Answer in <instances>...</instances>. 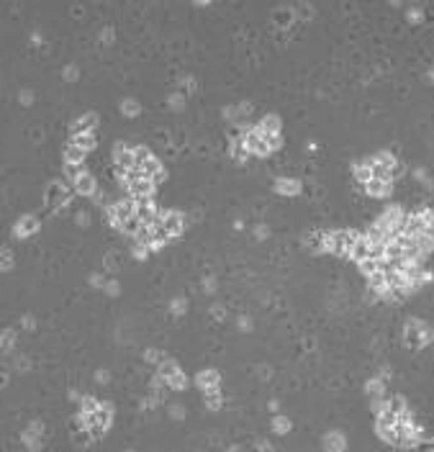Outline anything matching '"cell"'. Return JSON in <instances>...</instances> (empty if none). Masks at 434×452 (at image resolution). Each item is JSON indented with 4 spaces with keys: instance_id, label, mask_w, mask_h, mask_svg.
I'll use <instances>...</instances> for the list:
<instances>
[{
    "instance_id": "9",
    "label": "cell",
    "mask_w": 434,
    "mask_h": 452,
    "mask_svg": "<svg viewBox=\"0 0 434 452\" xmlns=\"http://www.w3.org/2000/svg\"><path fill=\"white\" fill-rule=\"evenodd\" d=\"M370 247H372V242L367 239V234H362L360 236V242L355 244V249L350 252V257L355 260V262H362L365 257H370Z\"/></svg>"
},
{
    "instance_id": "38",
    "label": "cell",
    "mask_w": 434,
    "mask_h": 452,
    "mask_svg": "<svg viewBox=\"0 0 434 452\" xmlns=\"http://www.w3.org/2000/svg\"><path fill=\"white\" fill-rule=\"evenodd\" d=\"M103 41H111L113 39V28H106V31H103V36H100Z\"/></svg>"
},
{
    "instance_id": "8",
    "label": "cell",
    "mask_w": 434,
    "mask_h": 452,
    "mask_svg": "<svg viewBox=\"0 0 434 452\" xmlns=\"http://www.w3.org/2000/svg\"><path fill=\"white\" fill-rule=\"evenodd\" d=\"M93 124H98V116L95 113H85L80 121L72 124V137H77V134H93Z\"/></svg>"
},
{
    "instance_id": "30",
    "label": "cell",
    "mask_w": 434,
    "mask_h": 452,
    "mask_svg": "<svg viewBox=\"0 0 434 452\" xmlns=\"http://www.w3.org/2000/svg\"><path fill=\"white\" fill-rule=\"evenodd\" d=\"M295 13H298V16H301V18H306V21H308V18L313 16V10H311L308 5H298V8H295Z\"/></svg>"
},
{
    "instance_id": "4",
    "label": "cell",
    "mask_w": 434,
    "mask_h": 452,
    "mask_svg": "<svg viewBox=\"0 0 434 452\" xmlns=\"http://www.w3.org/2000/svg\"><path fill=\"white\" fill-rule=\"evenodd\" d=\"M183 226H185V219H183L180 211H164V216H162V229L167 231L170 236H177V234L183 231Z\"/></svg>"
},
{
    "instance_id": "27",
    "label": "cell",
    "mask_w": 434,
    "mask_h": 452,
    "mask_svg": "<svg viewBox=\"0 0 434 452\" xmlns=\"http://www.w3.org/2000/svg\"><path fill=\"white\" fill-rule=\"evenodd\" d=\"M170 308H172V313H183L185 311V301L183 298H175L172 303H170Z\"/></svg>"
},
{
    "instance_id": "7",
    "label": "cell",
    "mask_w": 434,
    "mask_h": 452,
    "mask_svg": "<svg viewBox=\"0 0 434 452\" xmlns=\"http://www.w3.org/2000/svg\"><path fill=\"white\" fill-rule=\"evenodd\" d=\"M129 193H131V198H144V195H152L154 193V183L149 177H139L137 183L129 185Z\"/></svg>"
},
{
    "instance_id": "20",
    "label": "cell",
    "mask_w": 434,
    "mask_h": 452,
    "mask_svg": "<svg viewBox=\"0 0 434 452\" xmlns=\"http://www.w3.org/2000/svg\"><path fill=\"white\" fill-rule=\"evenodd\" d=\"M293 16H295V10H290V8H278V10L273 13V18H275L278 26H290Z\"/></svg>"
},
{
    "instance_id": "39",
    "label": "cell",
    "mask_w": 434,
    "mask_h": 452,
    "mask_svg": "<svg viewBox=\"0 0 434 452\" xmlns=\"http://www.w3.org/2000/svg\"><path fill=\"white\" fill-rule=\"evenodd\" d=\"M21 100L23 103H31V93H28V90H26V93H21Z\"/></svg>"
},
{
    "instance_id": "13",
    "label": "cell",
    "mask_w": 434,
    "mask_h": 452,
    "mask_svg": "<svg viewBox=\"0 0 434 452\" xmlns=\"http://www.w3.org/2000/svg\"><path fill=\"white\" fill-rule=\"evenodd\" d=\"M257 131H262V134H278L280 131V118L275 113L262 116V121L257 124Z\"/></svg>"
},
{
    "instance_id": "37",
    "label": "cell",
    "mask_w": 434,
    "mask_h": 452,
    "mask_svg": "<svg viewBox=\"0 0 434 452\" xmlns=\"http://www.w3.org/2000/svg\"><path fill=\"white\" fill-rule=\"evenodd\" d=\"M10 342H13V331H10V329H5V334H3V347H5V350L10 347Z\"/></svg>"
},
{
    "instance_id": "24",
    "label": "cell",
    "mask_w": 434,
    "mask_h": 452,
    "mask_svg": "<svg viewBox=\"0 0 434 452\" xmlns=\"http://www.w3.org/2000/svg\"><path fill=\"white\" fill-rule=\"evenodd\" d=\"M260 134H262V131H260ZM262 139H265V144H267V147H270V152H273V149H278V147H280V142H283V139H280V134H262Z\"/></svg>"
},
{
    "instance_id": "23",
    "label": "cell",
    "mask_w": 434,
    "mask_h": 452,
    "mask_svg": "<svg viewBox=\"0 0 434 452\" xmlns=\"http://www.w3.org/2000/svg\"><path fill=\"white\" fill-rule=\"evenodd\" d=\"M216 383H218V375H216L214 370H208V373H201V375H198V385H206L208 390H214Z\"/></svg>"
},
{
    "instance_id": "17",
    "label": "cell",
    "mask_w": 434,
    "mask_h": 452,
    "mask_svg": "<svg viewBox=\"0 0 434 452\" xmlns=\"http://www.w3.org/2000/svg\"><path fill=\"white\" fill-rule=\"evenodd\" d=\"M231 157H234L236 162H247V159L252 157L249 149H247V144H244V139H239V142L231 144Z\"/></svg>"
},
{
    "instance_id": "26",
    "label": "cell",
    "mask_w": 434,
    "mask_h": 452,
    "mask_svg": "<svg viewBox=\"0 0 434 452\" xmlns=\"http://www.w3.org/2000/svg\"><path fill=\"white\" fill-rule=\"evenodd\" d=\"M146 249H149L146 244H139V242H137V244H134V249H131V254H134L137 260H144V257H146Z\"/></svg>"
},
{
    "instance_id": "31",
    "label": "cell",
    "mask_w": 434,
    "mask_h": 452,
    "mask_svg": "<svg viewBox=\"0 0 434 452\" xmlns=\"http://www.w3.org/2000/svg\"><path fill=\"white\" fill-rule=\"evenodd\" d=\"M422 18H424V13H422V10H419V8H411V10H409V21L419 23V21H422Z\"/></svg>"
},
{
    "instance_id": "33",
    "label": "cell",
    "mask_w": 434,
    "mask_h": 452,
    "mask_svg": "<svg viewBox=\"0 0 434 452\" xmlns=\"http://www.w3.org/2000/svg\"><path fill=\"white\" fill-rule=\"evenodd\" d=\"M90 285H95V288H106V280H103L100 275H90Z\"/></svg>"
},
{
    "instance_id": "18",
    "label": "cell",
    "mask_w": 434,
    "mask_h": 452,
    "mask_svg": "<svg viewBox=\"0 0 434 452\" xmlns=\"http://www.w3.org/2000/svg\"><path fill=\"white\" fill-rule=\"evenodd\" d=\"M70 144H74V147H80V149H93L95 147V134H77V137H72V142Z\"/></svg>"
},
{
    "instance_id": "15",
    "label": "cell",
    "mask_w": 434,
    "mask_h": 452,
    "mask_svg": "<svg viewBox=\"0 0 434 452\" xmlns=\"http://www.w3.org/2000/svg\"><path fill=\"white\" fill-rule=\"evenodd\" d=\"M275 190L283 193V195H295L298 190H301V183H298V180H288V177L283 180L280 177V180H275Z\"/></svg>"
},
{
    "instance_id": "1",
    "label": "cell",
    "mask_w": 434,
    "mask_h": 452,
    "mask_svg": "<svg viewBox=\"0 0 434 452\" xmlns=\"http://www.w3.org/2000/svg\"><path fill=\"white\" fill-rule=\"evenodd\" d=\"M360 231L355 229H344V231H332V249L334 254H342V257H350V252L355 249V244L360 242Z\"/></svg>"
},
{
    "instance_id": "34",
    "label": "cell",
    "mask_w": 434,
    "mask_h": 452,
    "mask_svg": "<svg viewBox=\"0 0 434 452\" xmlns=\"http://www.w3.org/2000/svg\"><path fill=\"white\" fill-rule=\"evenodd\" d=\"M74 221H77L80 226H87V224H90V216H87L85 211H80V214H77V219H74Z\"/></svg>"
},
{
    "instance_id": "3",
    "label": "cell",
    "mask_w": 434,
    "mask_h": 452,
    "mask_svg": "<svg viewBox=\"0 0 434 452\" xmlns=\"http://www.w3.org/2000/svg\"><path fill=\"white\" fill-rule=\"evenodd\" d=\"M244 144H247V149H249V154H254V157H265V154H270V147L265 144L262 134H260L257 129H249V131H247Z\"/></svg>"
},
{
    "instance_id": "25",
    "label": "cell",
    "mask_w": 434,
    "mask_h": 452,
    "mask_svg": "<svg viewBox=\"0 0 434 452\" xmlns=\"http://www.w3.org/2000/svg\"><path fill=\"white\" fill-rule=\"evenodd\" d=\"M121 111H124L126 116H137V113H139V105H137V100H124Z\"/></svg>"
},
{
    "instance_id": "28",
    "label": "cell",
    "mask_w": 434,
    "mask_h": 452,
    "mask_svg": "<svg viewBox=\"0 0 434 452\" xmlns=\"http://www.w3.org/2000/svg\"><path fill=\"white\" fill-rule=\"evenodd\" d=\"M170 385H172V388H183V385H185V378H183V373H175L172 378H170Z\"/></svg>"
},
{
    "instance_id": "12",
    "label": "cell",
    "mask_w": 434,
    "mask_h": 452,
    "mask_svg": "<svg viewBox=\"0 0 434 452\" xmlns=\"http://www.w3.org/2000/svg\"><path fill=\"white\" fill-rule=\"evenodd\" d=\"M39 229V219L36 216H23L18 224H16V236H28Z\"/></svg>"
},
{
    "instance_id": "29",
    "label": "cell",
    "mask_w": 434,
    "mask_h": 452,
    "mask_svg": "<svg viewBox=\"0 0 434 452\" xmlns=\"http://www.w3.org/2000/svg\"><path fill=\"white\" fill-rule=\"evenodd\" d=\"M183 103H185V98H183V95H177V93H172V95H170V105H172L175 111H177V108H183Z\"/></svg>"
},
{
    "instance_id": "14",
    "label": "cell",
    "mask_w": 434,
    "mask_h": 452,
    "mask_svg": "<svg viewBox=\"0 0 434 452\" xmlns=\"http://www.w3.org/2000/svg\"><path fill=\"white\" fill-rule=\"evenodd\" d=\"M82 159H85V149L74 147V144L65 147V164H82Z\"/></svg>"
},
{
    "instance_id": "16",
    "label": "cell",
    "mask_w": 434,
    "mask_h": 452,
    "mask_svg": "<svg viewBox=\"0 0 434 452\" xmlns=\"http://www.w3.org/2000/svg\"><path fill=\"white\" fill-rule=\"evenodd\" d=\"M372 177H375V175H372V167H370L367 162H360V164H355V180H357V183H360V185H367Z\"/></svg>"
},
{
    "instance_id": "2",
    "label": "cell",
    "mask_w": 434,
    "mask_h": 452,
    "mask_svg": "<svg viewBox=\"0 0 434 452\" xmlns=\"http://www.w3.org/2000/svg\"><path fill=\"white\" fill-rule=\"evenodd\" d=\"M70 198H72V193L62 183H54L47 190V203H49V208H65L70 203Z\"/></svg>"
},
{
    "instance_id": "32",
    "label": "cell",
    "mask_w": 434,
    "mask_h": 452,
    "mask_svg": "<svg viewBox=\"0 0 434 452\" xmlns=\"http://www.w3.org/2000/svg\"><path fill=\"white\" fill-rule=\"evenodd\" d=\"M13 267V257H10V249H3V270H10Z\"/></svg>"
},
{
    "instance_id": "5",
    "label": "cell",
    "mask_w": 434,
    "mask_h": 452,
    "mask_svg": "<svg viewBox=\"0 0 434 452\" xmlns=\"http://www.w3.org/2000/svg\"><path fill=\"white\" fill-rule=\"evenodd\" d=\"M365 193L372 195V198H385V195L393 193V180H378V177H372L370 183L365 185Z\"/></svg>"
},
{
    "instance_id": "41",
    "label": "cell",
    "mask_w": 434,
    "mask_h": 452,
    "mask_svg": "<svg viewBox=\"0 0 434 452\" xmlns=\"http://www.w3.org/2000/svg\"><path fill=\"white\" fill-rule=\"evenodd\" d=\"M429 80H432V82H434V72H429Z\"/></svg>"
},
{
    "instance_id": "11",
    "label": "cell",
    "mask_w": 434,
    "mask_h": 452,
    "mask_svg": "<svg viewBox=\"0 0 434 452\" xmlns=\"http://www.w3.org/2000/svg\"><path fill=\"white\" fill-rule=\"evenodd\" d=\"M414 242H416V249H419V252H422V257L427 260V257H429V254L434 252V231H427V234H419V236L414 239Z\"/></svg>"
},
{
    "instance_id": "19",
    "label": "cell",
    "mask_w": 434,
    "mask_h": 452,
    "mask_svg": "<svg viewBox=\"0 0 434 452\" xmlns=\"http://www.w3.org/2000/svg\"><path fill=\"white\" fill-rule=\"evenodd\" d=\"M357 265H360V273H362V275H367V278H372L375 273H380V262H378V260H372V257H365L362 262H357Z\"/></svg>"
},
{
    "instance_id": "40",
    "label": "cell",
    "mask_w": 434,
    "mask_h": 452,
    "mask_svg": "<svg viewBox=\"0 0 434 452\" xmlns=\"http://www.w3.org/2000/svg\"><path fill=\"white\" fill-rule=\"evenodd\" d=\"M254 234H257V236H267V229H265V226H257V231H254Z\"/></svg>"
},
{
    "instance_id": "21",
    "label": "cell",
    "mask_w": 434,
    "mask_h": 452,
    "mask_svg": "<svg viewBox=\"0 0 434 452\" xmlns=\"http://www.w3.org/2000/svg\"><path fill=\"white\" fill-rule=\"evenodd\" d=\"M149 159H154V157L149 154V149H146V147L134 149V167H137V170H142V167H144V164H146Z\"/></svg>"
},
{
    "instance_id": "35",
    "label": "cell",
    "mask_w": 434,
    "mask_h": 452,
    "mask_svg": "<svg viewBox=\"0 0 434 452\" xmlns=\"http://www.w3.org/2000/svg\"><path fill=\"white\" fill-rule=\"evenodd\" d=\"M106 291H108L111 296H116V293L121 291V288H118V283H116V280H108V283H106Z\"/></svg>"
},
{
    "instance_id": "6",
    "label": "cell",
    "mask_w": 434,
    "mask_h": 452,
    "mask_svg": "<svg viewBox=\"0 0 434 452\" xmlns=\"http://www.w3.org/2000/svg\"><path fill=\"white\" fill-rule=\"evenodd\" d=\"M113 157H116V167H121V170H134V149H131V147H126V144H116Z\"/></svg>"
},
{
    "instance_id": "36",
    "label": "cell",
    "mask_w": 434,
    "mask_h": 452,
    "mask_svg": "<svg viewBox=\"0 0 434 452\" xmlns=\"http://www.w3.org/2000/svg\"><path fill=\"white\" fill-rule=\"evenodd\" d=\"M65 77H67V80H74V77H77V67L70 65V67L65 70Z\"/></svg>"
},
{
    "instance_id": "22",
    "label": "cell",
    "mask_w": 434,
    "mask_h": 452,
    "mask_svg": "<svg viewBox=\"0 0 434 452\" xmlns=\"http://www.w3.org/2000/svg\"><path fill=\"white\" fill-rule=\"evenodd\" d=\"M82 172H85V170H82V164H65V177H67V183H70V185L77 183V177H80Z\"/></svg>"
},
{
    "instance_id": "10",
    "label": "cell",
    "mask_w": 434,
    "mask_h": 452,
    "mask_svg": "<svg viewBox=\"0 0 434 452\" xmlns=\"http://www.w3.org/2000/svg\"><path fill=\"white\" fill-rule=\"evenodd\" d=\"M72 188L77 190L80 195H93V193H95V177H93L90 172H82V175L77 177V183H74Z\"/></svg>"
}]
</instances>
